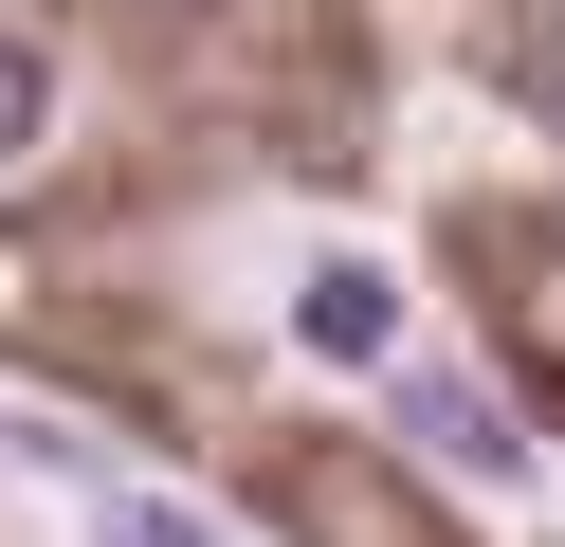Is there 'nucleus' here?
Segmentation results:
<instances>
[{
    "instance_id": "1",
    "label": "nucleus",
    "mask_w": 565,
    "mask_h": 547,
    "mask_svg": "<svg viewBox=\"0 0 565 547\" xmlns=\"http://www.w3.org/2000/svg\"><path fill=\"white\" fill-rule=\"evenodd\" d=\"M402 438H419V456L456 474V493H511V474H529V438H511V401H492L475 365H419V347H402Z\"/></svg>"
},
{
    "instance_id": "2",
    "label": "nucleus",
    "mask_w": 565,
    "mask_h": 547,
    "mask_svg": "<svg viewBox=\"0 0 565 547\" xmlns=\"http://www.w3.org/2000/svg\"><path fill=\"white\" fill-rule=\"evenodd\" d=\"M292 347L310 365H402V274L383 255H310L292 274Z\"/></svg>"
},
{
    "instance_id": "3",
    "label": "nucleus",
    "mask_w": 565,
    "mask_h": 547,
    "mask_svg": "<svg viewBox=\"0 0 565 547\" xmlns=\"http://www.w3.org/2000/svg\"><path fill=\"white\" fill-rule=\"evenodd\" d=\"M92 547H201L183 493H92Z\"/></svg>"
},
{
    "instance_id": "4",
    "label": "nucleus",
    "mask_w": 565,
    "mask_h": 547,
    "mask_svg": "<svg viewBox=\"0 0 565 547\" xmlns=\"http://www.w3.org/2000/svg\"><path fill=\"white\" fill-rule=\"evenodd\" d=\"M38 109H55V92H38V55H0V165L38 146Z\"/></svg>"
},
{
    "instance_id": "5",
    "label": "nucleus",
    "mask_w": 565,
    "mask_h": 547,
    "mask_svg": "<svg viewBox=\"0 0 565 547\" xmlns=\"http://www.w3.org/2000/svg\"><path fill=\"white\" fill-rule=\"evenodd\" d=\"M529 92H547V128H565V19H547V36H529Z\"/></svg>"
}]
</instances>
